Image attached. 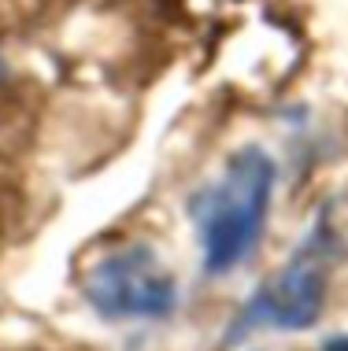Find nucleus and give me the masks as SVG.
Here are the masks:
<instances>
[{
  "mask_svg": "<svg viewBox=\"0 0 348 351\" xmlns=\"http://www.w3.org/2000/svg\"><path fill=\"white\" fill-rule=\"evenodd\" d=\"M278 167L263 148H241L230 156L222 174L189 200V218L196 226L204 270L222 278L256 252L267 226Z\"/></svg>",
  "mask_w": 348,
  "mask_h": 351,
  "instance_id": "nucleus-1",
  "label": "nucleus"
},
{
  "mask_svg": "<svg viewBox=\"0 0 348 351\" xmlns=\"http://www.w3.org/2000/svg\"><path fill=\"white\" fill-rule=\"evenodd\" d=\"M82 292L104 318H167L178 307V278L148 244L100 255L82 278Z\"/></svg>",
  "mask_w": 348,
  "mask_h": 351,
  "instance_id": "nucleus-2",
  "label": "nucleus"
},
{
  "mask_svg": "<svg viewBox=\"0 0 348 351\" xmlns=\"http://www.w3.org/2000/svg\"><path fill=\"white\" fill-rule=\"evenodd\" d=\"M326 270H330V244H326V230L318 226L315 237H308L293 259L244 303L237 337L244 329H281V333L312 329L326 303Z\"/></svg>",
  "mask_w": 348,
  "mask_h": 351,
  "instance_id": "nucleus-3",
  "label": "nucleus"
},
{
  "mask_svg": "<svg viewBox=\"0 0 348 351\" xmlns=\"http://www.w3.org/2000/svg\"><path fill=\"white\" fill-rule=\"evenodd\" d=\"M323 351H348V333H345V337H330V340L323 344Z\"/></svg>",
  "mask_w": 348,
  "mask_h": 351,
  "instance_id": "nucleus-4",
  "label": "nucleus"
},
{
  "mask_svg": "<svg viewBox=\"0 0 348 351\" xmlns=\"http://www.w3.org/2000/svg\"><path fill=\"white\" fill-rule=\"evenodd\" d=\"M4 78H8V67H4V60H0V85H4Z\"/></svg>",
  "mask_w": 348,
  "mask_h": 351,
  "instance_id": "nucleus-5",
  "label": "nucleus"
}]
</instances>
